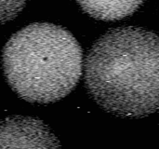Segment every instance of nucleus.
<instances>
[{
    "mask_svg": "<svg viewBox=\"0 0 159 149\" xmlns=\"http://www.w3.org/2000/svg\"><path fill=\"white\" fill-rule=\"evenodd\" d=\"M27 0H1V21L6 23L13 20L23 8Z\"/></svg>",
    "mask_w": 159,
    "mask_h": 149,
    "instance_id": "nucleus-5",
    "label": "nucleus"
},
{
    "mask_svg": "<svg viewBox=\"0 0 159 149\" xmlns=\"http://www.w3.org/2000/svg\"><path fill=\"white\" fill-rule=\"evenodd\" d=\"M84 82L103 110L141 118L159 110V36L133 26L111 29L89 49Z\"/></svg>",
    "mask_w": 159,
    "mask_h": 149,
    "instance_id": "nucleus-1",
    "label": "nucleus"
},
{
    "mask_svg": "<svg viewBox=\"0 0 159 149\" xmlns=\"http://www.w3.org/2000/svg\"><path fill=\"white\" fill-rule=\"evenodd\" d=\"M60 141L40 119L14 116L1 123V148H53Z\"/></svg>",
    "mask_w": 159,
    "mask_h": 149,
    "instance_id": "nucleus-3",
    "label": "nucleus"
},
{
    "mask_svg": "<svg viewBox=\"0 0 159 149\" xmlns=\"http://www.w3.org/2000/svg\"><path fill=\"white\" fill-rule=\"evenodd\" d=\"M2 63L7 84L20 98L50 104L66 97L77 85L83 53L68 30L37 22L8 39L3 49Z\"/></svg>",
    "mask_w": 159,
    "mask_h": 149,
    "instance_id": "nucleus-2",
    "label": "nucleus"
},
{
    "mask_svg": "<svg viewBox=\"0 0 159 149\" xmlns=\"http://www.w3.org/2000/svg\"><path fill=\"white\" fill-rule=\"evenodd\" d=\"M144 0H76L80 7L92 18L118 21L134 13Z\"/></svg>",
    "mask_w": 159,
    "mask_h": 149,
    "instance_id": "nucleus-4",
    "label": "nucleus"
}]
</instances>
